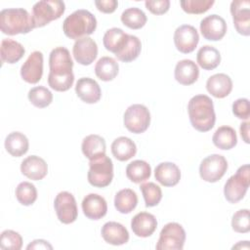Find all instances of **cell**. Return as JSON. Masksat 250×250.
Returning a JSON list of instances; mask_svg holds the SVG:
<instances>
[{
  "label": "cell",
  "mask_w": 250,
  "mask_h": 250,
  "mask_svg": "<svg viewBox=\"0 0 250 250\" xmlns=\"http://www.w3.org/2000/svg\"><path fill=\"white\" fill-rule=\"evenodd\" d=\"M230 13L236 31L244 36L250 34V2L234 0L230 3Z\"/></svg>",
  "instance_id": "7c38bea8"
},
{
  "label": "cell",
  "mask_w": 250,
  "mask_h": 250,
  "mask_svg": "<svg viewBox=\"0 0 250 250\" xmlns=\"http://www.w3.org/2000/svg\"><path fill=\"white\" fill-rule=\"evenodd\" d=\"M250 185V170L249 165L240 166L236 173L229 177L225 184L224 194L229 203H237L240 201Z\"/></svg>",
  "instance_id": "8992f818"
},
{
  "label": "cell",
  "mask_w": 250,
  "mask_h": 250,
  "mask_svg": "<svg viewBox=\"0 0 250 250\" xmlns=\"http://www.w3.org/2000/svg\"><path fill=\"white\" fill-rule=\"evenodd\" d=\"M119 70L118 62L111 57H102L95 65V73L103 81L113 80Z\"/></svg>",
  "instance_id": "1f68e13d"
},
{
  "label": "cell",
  "mask_w": 250,
  "mask_h": 250,
  "mask_svg": "<svg viewBox=\"0 0 250 250\" xmlns=\"http://www.w3.org/2000/svg\"><path fill=\"white\" fill-rule=\"evenodd\" d=\"M188 112L192 127L199 132L210 131L216 121L213 101L206 95L193 96L188 104Z\"/></svg>",
  "instance_id": "7a4b0ae2"
},
{
  "label": "cell",
  "mask_w": 250,
  "mask_h": 250,
  "mask_svg": "<svg viewBox=\"0 0 250 250\" xmlns=\"http://www.w3.org/2000/svg\"><path fill=\"white\" fill-rule=\"evenodd\" d=\"M16 197L21 205L29 206L37 199V189L33 184L21 182L16 188Z\"/></svg>",
  "instance_id": "74e56055"
},
{
  "label": "cell",
  "mask_w": 250,
  "mask_h": 250,
  "mask_svg": "<svg viewBox=\"0 0 250 250\" xmlns=\"http://www.w3.org/2000/svg\"><path fill=\"white\" fill-rule=\"evenodd\" d=\"M174 75L180 84L188 86L197 80L199 69L197 64L191 60H182L176 64Z\"/></svg>",
  "instance_id": "cb8c5ba5"
},
{
  "label": "cell",
  "mask_w": 250,
  "mask_h": 250,
  "mask_svg": "<svg viewBox=\"0 0 250 250\" xmlns=\"http://www.w3.org/2000/svg\"><path fill=\"white\" fill-rule=\"evenodd\" d=\"M77 97L86 104H95L100 101L102 91L96 80L89 77L78 79L75 85Z\"/></svg>",
  "instance_id": "ac0fdd59"
},
{
  "label": "cell",
  "mask_w": 250,
  "mask_h": 250,
  "mask_svg": "<svg viewBox=\"0 0 250 250\" xmlns=\"http://www.w3.org/2000/svg\"><path fill=\"white\" fill-rule=\"evenodd\" d=\"M82 210L84 215L90 220H100L107 212L105 199L97 193H89L82 200Z\"/></svg>",
  "instance_id": "e0dca14e"
},
{
  "label": "cell",
  "mask_w": 250,
  "mask_h": 250,
  "mask_svg": "<svg viewBox=\"0 0 250 250\" xmlns=\"http://www.w3.org/2000/svg\"><path fill=\"white\" fill-rule=\"evenodd\" d=\"M24 47L13 40V39H3L1 42V60L2 62L15 63L19 62L24 55Z\"/></svg>",
  "instance_id": "f1b7e54d"
},
{
  "label": "cell",
  "mask_w": 250,
  "mask_h": 250,
  "mask_svg": "<svg viewBox=\"0 0 250 250\" xmlns=\"http://www.w3.org/2000/svg\"><path fill=\"white\" fill-rule=\"evenodd\" d=\"M154 177L164 187H174L181 179V171L173 162H162L155 167Z\"/></svg>",
  "instance_id": "603a6c76"
},
{
  "label": "cell",
  "mask_w": 250,
  "mask_h": 250,
  "mask_svg": "<svg viewBox=\"0 0 250 250\" xmlns=\"http://www.w3.org/2000/svg\"><path fill=\"white\" fill-rule=\"evenodd\" d=\"M49 66V86L58 92H64L70 89L74 82L73 62L69 51L65 47H57L51 51Z\"/></svg>",
  "instance_id": "6da1fadb"
},
{
  "label": "cell",
  "mask_w": 250,
  "mask_h": 250,
  "mask_svg": "<svg viewBox=\"0 0 250 250\" xmlns=\"http://www.w3.org/2000/svg\"><path fill=\"white\" fill-rule=\"evenodd\" d=\"M200 31L202 36L209 41L221 40L227 32L225 20L218 15H210L200 21Z\"/></svg>",
  "instance_id": "9a60e30c"
},
{
  "label": "cell",
  "mask_w": 250,
  "mask_h": 250,
  "mask_svg": "<svg viewBox=\"0 0 250 250\" xmlns=\"http://www.w3.org/2000/svg\"><path fill=\"white\" fill-rule=\"evenodd\" d=\"M26 249H53V246L46 240L44 239H35L32 242H30L27 246Z\"/></svg>",
  "instance_id": "bcb514c9"
},
{
  "label": "cell",
  "mask_w": 250,
  "mask_h": 250,
  "mask_svg": "<svg viewBox=\"0 0 250 250\" xmlns=\"http://www.w3.org/2000/svg\"><path fill=\"white\" fill-rule=\"evenodd\" d=\"M27 97L29 102L38 108L47 107L53 101V94L49 89L43 86L31 88Z\"/></svg>",
  "instance_id": "8d00e7d4"
},
{
  "label": "cell",
  "mask_w": 250,
  "mask_h": 250,
  "mask_svg": "<svg viewBox=\"0 0 250 250\" xmlns=\"http://www.w3.org/2000/svg\"><path fill=\"white\" fill-rule=\"evenodd\" d=\"M97 27L95 16L87 10L74 11L62 22V31L66 37L78 40L91 35Z\"/></svg>",
  "instance_id": "277c9868"
},
{
  "label": "cell",
  "mask_w": 250,
  "mask_h": 250,
  "mask_svg": "<svg viewBox=\"0 0 250 250\" xmlns=\"http://www.w3.org/2000/svg\"><path fill=\"white\" fill-rule=\"evenodd\" d=\"M127 130L135 134H141L147 130L150 124V113L146 106L140 104L130 105L123 117Z\"/></svg>",
  "instance_id": "9c48e42d"
},
{
  "label": "cell",
  "mask_w": 250,
  "mask_h": 250,
  "mask_svg": "<svg viewBox=\"0 0 250 250\" xmlns=\"http://www.w3.org/2000/svg\"><path fill=\"white\" fill-rule=\"evenodd\" d=\"M140 189L143 193L146 207L156 206L162 198V190L159 186L154 183L148 182L141 185Z\"/></svg>",
  "instance_id": "f35d334b"
},
{
  "label": "cell",
  "mask_w": 250,
  "mask_h": 250,
  "mask_svg": "<svg viewBox=\"0 0 250 250\" xmlns=\"http://www.w3.org/2000/svg\"><path fill=\"white\" fill-rule=\"evenodd\" d=\"M43 75V54L40 51L32 52L21 67V78L30 84L39 82Z\"/></svg>",
  "instance_id": "5bb4252c"
},
{
  "label": "cell",
  "mask_w": 250,
  "mask_h": 250,
  "mask_svg": "<svg viewBox=\"0 0 250 250\" xmlns=\"http://www.w3.org/2000/svg\"><path fill=\"white\" fill-rule=\"evenodd\" d=\"M72 54L75 61L82 65L91 64L98 56L97 43L90 37H83L75 41Z\"/></svg>",
  "instance_id": "2e32d148"
},
{
  "label": "cell",
  "mask_w": 250,
  "mask_h": 250,
  "mask_svg": "<svg viewBox=\"0 0 250 250\" xmlns=\"http://www.w3.org/2000/svg\"><path fill=\"white\" fill-rule=\"evenodd\" d=\"M95 5L99 11L104 14H111L116 10L118 2L116 0H96Z\"/></svg>",
  "instance_id": "f6af8a7d"
},
{
  "label": "cell",
  "mask_w": 250,
  "mask_h": 250,
  "mask_svg": "<svg viewBox=\"0 0 250 250\" xmlns=\"http://www.w3.org/2000/svg\"><path fill=\"white\" fill-rule=\"evenodd\" d=\"M249 125H250V123L248 121L242 122L240 124V135H241L242 140L246 144H249Z\"/></svg>",
  "instance_id": "7dc6e473"
},
{
  "label": "cell",
  "mask_w": 250,
  "mask_h": 250,
  "mask_svg": "<svg viewBox=\"0 0 250 250\" xmlns=\"http://www.w3.org/2000/svg\"><path fill=\"white\" fill-rule=\"evenodd\" d=\"M112 155L119 161H127L137 152L136 144L127 137H118L111 144Z\"/></svg>",
  "instance_id": "4316f807"
},
{
  "label": "cell",
  "mask_w": 250,
  "mask_h": 250,
  "mask_svg": "<svg viewBox=\"0 0 250 250\" xmlns=\"http://www.w3.org/2000/svg\"><path fill=\"white\" fill-rule=\"evenodd\" d=\"M146 21L147 19L146 14L136 7L126 9L121 15L122 23L131 29L142 28L146 24Z\"/></svg>",
  "instance_id": "e575fe53"
},
{
  "label": "cell",
  "mask_w": 250,
  "mask_h": 250,
  "mask_svg": "<svg viewBox=\"0 0 250 250\" xmlns=\"http://www.w3.org/2000/svg\"><path fill=\"white\" fill-rule=\"evenodd\" d=\"M232 113L239 119L247 120L250 117V106L248 99L241 98L233 102Z\"/></svg>",
  "instance_id": "7bdbcfd3"
},
{
  "label": "cell",
  "mask_w": 250,
  "mask_h": 250,
  "mask_svg": "<svg viewBox=\"0 0 250 250\" xmlns=\"http://www.w3.org/2000/svg\"><path fill=\"white\" fill-rule=\"evenodd\" d=\"M21 171L26 178L33 181H39L46 177L48 173V165L43 158L37 155H30L22 160Z\"/></svg>",
  "instance_id": "d6986e66"
},
{
  "label": "cell",
  "mask_w": 250,
  "mask_h": 250,
  "mask_svg": "<svg viewBox=\"0 0 250 250\" xmlns=\"http://www.w3.org/2000/svg\"><path fill=\"white\" fill-rule=\"evenodd\" d=\"M199 41L196 28L189 24H183L177 27L174 33V43L178 51L188 54L194 51Z\"/></svg>",
  "instance_id": "4fadbf2b"
},
{
  "label": "cell",
  "mask_w": 250,
  "mask_h": 250,
  "mask_svg": "<svg viewBox=\"0 0 250 250\" xmlns=\"http://www.w3.org/2000/svg\"><path fill=\"white\" fill-rule=\"evenodd\" d=\"M141 50H142V43L140 39L135 35L129 34L126 45L117 55H115V57L121 62H130L139 57Z\"/></svg>",
  "instance_id": "d590c367"
},
{
  "label": "cell",
  "mask_w": 250,
  "mask_h": 250,
  "mask_svg": "<svg viewBox=\"0 0 250 250\" xmlns=\"http://www.w3.org/2000/svg\"><path fill=\"white\" fill-rule=\"evenodd\" d=\"M81 149L83 154L89 159L94 160L103 155H105L106 146L105 141L103 137L92 134L85 137L82 141Z\"/></svg>",
  "instance_id": "d4e9b609"
},
{
  "label": "cell",
  "mask_w": 250,
  "mask_h": 250,
  "mask_svg": "<svg viewBox=\"0 0 250 250\" xmlns=\"http://www.w3.org/2000/svg\"><path fill=\"white\" fill-rule=\"evenodd\" d=\"M213 144L220 149H230L237 144L236 133L230 126L219 127L212 137Z\"/></svg>",
  "instance_id": "4dcf8cb0"
},
{
  "label": "cell",
  "mask_w": 250,
  "mask_h": 250,
  "mask_svg": "<svg viewBox=\"0 0 250 250\" xmlns=\"http://www.w3.org/2000/svg\"><path fill=\"white\" fill-rule=\"evenodd\" d=\"M137 204V193L131 188H123L115 194L114 206L116 210L122 214L131 213L136 208Z\"/></svg>",
  "instance_id": "d6a6232c"
},
{
  "label": "cell",
  "mask_w": 250,
  "mask_h": 250,
  "mask_svg": "<svg viewBox=\"0 0 250 250\" xmlns=\"http://www.w3.org/2000/svg\"><path fill=\"white\" fill-rule=\"evenodd\" d=\"M34 27L32 16L22 8L4 9L0 13V29L4 34H26Z\"/></svg>",
  "instance_id": "3957f363"
},
{
  "label": "cell",
  "mask_w": 250,
  "mask_h": 250,
  "mask_svg": "<svg viewBox=\"0 0 250 250\" xmlns=\"http://www.w3.org/2000/svg\"><path fill=\"white\" fill-rule=\"evenodd\" d=\"M28 147V139L21 132H12L5 139V148L12 156L20 157L25 154Z\"/></svg>",
  "instance_id": "83f0119b"
},
{
  "label": "cell",
  "mask_w": 250,
  "mask_h": 250,
  "mask_svg": "<svg viewBox=\"0 0 250 250\" xmlns=\"http://www.w3.org/2000/svg\"><path fill=\"white\" fill-rule=\"evenodd\" d=\"M151 174L150 165L145 160H134L126 167L127 178L136 184L146 181Z\"/></svg>",
  "instance_id": "836d02e7"
},
{
  "label": "cell",
  "mask_w": 250,
  "mask_h": 250,
  "mask_svg": "<svg viewBox=\"0 0 250 250\" xmlns=\"http://www.w3.org/2000/svg\"><path fill=\"white\" fill-rule=\"evenodd\" d=\"M206 89L213 97L223 99L230 94L232 90V81L229 75L225 73H217L207 79Z\"/></svg>",
  "instance_id": "7402d4cb"
},
{
  "label": "cell",
  "mask_w": 250,
  "mask_h": 250,
  "mask_svg": "<svg viewBox=\"0 0 250 250\" xmlns=\"http://www.w3.org/2000/svg\"><path fill=\"white\" fill-rule=\"evenodd\" d=\"M87 178L89 184L93 187H107L113 179V163L111 159L106 155H103L97 159L90 160Z\"/></svg>",
  "instance_id": "52a82bcc"
},
{
  "label": "cell",
  "mask_w": 250,
  "mask_h": 250,
  "mask_svg": "<svg viewBox=\"0 0 250 250\" xmlns=\"http://www.w3.org/2000/svg\"><path fill=\"white\" fill-rule=\"evenodd\" d=\"M214 3V0H184L180 5L186 13L198 15L207 12Z\"/></svg>",
  "instance_id": "60d3db41"
},
{
  "label": "cell",
  "mask_w": 250,
  "mask_h": 250,
  "mask_svg": "<svg viewBox=\"0 0 250 250\" xmlns=\"http://www.w3.org/2000/svg\"><path fill=\"white\" fill-rule=\"evenodd\" d=\"M186 241L184 228L175 222L166 224L160 231L155 248L157 250H182Z\"/></svg>",
  "instance_id": "ba28073f"
},
{
  "label": "cell",
  "mask_w": 250,
  "mask_h": 250,
  "mask_svg": "<svg viewBox=\"0 0 250 250\" xmlns=\"http://www.w3.org/2000/svg\"><path fill=\"white\" fill-rule=\"evenodd\" d=\"M228 170V161L221 154H211L205 157L199 166L201 179L208 183H216Z\"/></svg>",
  "instance_id": "30bf717a"
},
{
  "label": "cell",
  "mask_w": 250,
  "mask_h": 250,
  "mask_svg": "<svg viewBox=\"0 0 250 250\" xmlns=\"http://www.w3.org/2000/svg\"><path fill=\"white\" fill-rule=\"evenodd\" d=\"M54 208L58 219L62 224L73 223L78 216V209L74 196L68 191H61L55 198Z\"/></svg>",
  "instance_id": "8fae6325"
},
{
  "label": "cell",
  "mask_w": 250,
  "mask_h": 250,
  "mask_svg": "<svg viewBox=\"0 0 250 250\" xmlns=\"http://www.w3.org/2000/svg\"><path fill=\"white\" fill-rule=\"evenodd\" d=\"M128 37L129 34L125 33L121 28L112 27L105 31L103 38V43L107 51L117 55L126 45Z\"/></svg>",
  "instance_id": "484cf974"
},
{
  "label": "cell",
  "mask_w": 250,
  "mask_h": 250,
  "mask_svg": "<svg viewBox=\"0 0 250 250\" xmlns=\"http://www.w3.org/2000/svg\"><path fill=\"white\" fill-rule=\"evenodd\" d=\"M101 233L104 241L112 245H122L129 240V232L127 229L117 222L105 223L102 228Z\"/></svg>",
  "instance_id": "44dd1931"
},
{
  "label": "cell",
  "mask_w": 250,
  "mask_h": 250,
  "mask_svg": "<svg viewBox=\"0 0 250 250\" xmlns=\"http://www.w3.org/2000/svg\"><path fill=\"white\" fill-rule=\"evenodd\" d=\"M146 8L153 15H163L168 12L170 8L169 0H146L145 2Z\"/></svg>",
  "instance_id": "ee69618b"
},
{
  "label": "cell",
  "mask_w": 250,
  "mask_h": 250,
  "mask_svg": "<svg viewBox=\"0 0 250 250\" xmlns=\"http://www.w3.org/2000/svg\"><path fill=\"white\" fill-rule=\"evenodd\" d=\"M196 61L200 67L205 70H212L216 68L221 62L220 52L213 46H202L196 55Z\"/></svg>",
  "instance_id": "f546056e"
},
{
  "label": "cell",
  "mask_w": 250,
  "mask_h": 250,
  "mask_svg": "<svg viewBox=\"0 0 250 250\" xmlns=\"http://www.w3.org/2000/svg\"><path fill=\"white\" fill-rule=\"evenodd\" d=\"M22 246V238L21 234L12 229L2 231L0 235V248L3 250H20Z\"/></svg>",
  "instance_id": "ab89813d"
},
{
  "label": "cell",
  "mask_w": 250,
  "mask_h": 250,
  "mask_svg": "<svg viewBox=\"0 0 250 250\" xmlns=\"http://www.w3.org/2000/svg\"><path fill=\"white\" fill-rule=\"evenodd\" d=\"M232 229L239 233H246L250 230V219L249 210L241 209L235 212L231 219Z\"/></svg>",
  "instance_id": "b9f144b4"
},
{
  "label": "cell",
  "mask_w": 250,
  "mask_h": 250,
  "mask_svg": "<svg viewBox=\"0 0 250 250\" xmlns=\"http://www.w3.org/2000/svg\"><path fill=\"white\" fill-rule=\"evenodd\" d=\"M65 11V5L61 0H42L32 7L34 27H43L52 21L60 19Z\"/></svg>",
  "instance_id": "5b68a950"
},
{
  "label": "cell",
  "mask_w": 250,
  "mask_h": 250,
  "mask_svg": "<svg viewBox=\"0 0 250 250\" xmlns=\"http://www.w3.org/2000/svg\"><path fill=\"white\" fill-rule=\"evenodd\" d=\"M157 221L154 215L147 212L136 214L131 221V229L139 237H148L156 229Z\"/></svg>",
  "instance_id": "ffe728a7"
}]
</instances>
